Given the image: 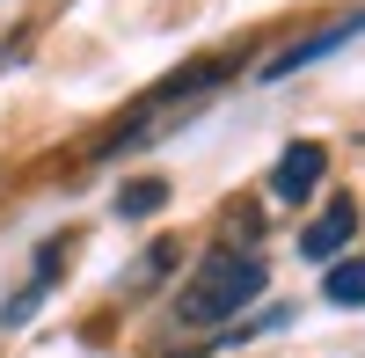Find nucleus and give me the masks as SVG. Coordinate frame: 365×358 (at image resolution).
<instances>
[{"instance_id": "obj_1", "label": "nucleus", "mask_w": 365, "mask_h": 358, "mask_svg": "<svg viewBox=\"0 0 365 358\" xmlns=\"http://www.w3.org/2000/svg\"><path fill=\"white\" fill-rule=\"evenodd\" d=\"M263 256H241V249H212L190 278H182V292H175V314L190 322V329H212V322H234L241 307L263 292Z\"/></svg>"}, {"instance_id": "obj_4", "label": "nucleus", "mask_w": 365, "mask_h": 358, "mask_svg": "<svg viewBox=\"0 0 365 358\" xmlns=\"http://www.w3.org/2000/svg\"><path fill=\"white\" fill-rule=\"evenodd\" d=\"M358 29H365V8H358V15H344L336 29H322V37H307V44H292V51H278V58H270V66H263V81H285V73H299V66H314V58H329L336 44H351Z\"/></svg>"}, {"instance_id": "obj_2", "label": "nucleus", "mask_w": 365, "mask_h": 358, "mask_svg": "<svg viewBox=\"0 0 365 358\" xmlns=\"http://www.w3.org/2000/svg\"><path fill=\"white\" fill-rule=\"evenodd\" d=\"M322 175H329V154H322L314 139H299V146H285V154H278V168H270V190H278L285 205H299V198L322 183Z\"/></svg>"}, {"instance_id": "obj_6", "label": "nucleus", "mask_w": 365, "mask_h": 358, "mask_svg": "<svg viewBox=\"0 0 365 358\" xmlns=\"http://www.w3.org/2000/svg\"><path fill=\"white\" fill-rule=\"evenodd\" d=\"M322 300H329V307H365V263H329Z\"/></svg>"}, {"instance_id": "obj_3", "label": "nucleus", "mask_w": 365, "mask_h": 358, "mask_svg": "<svg viewBox=\"0 0 365 358\" xmlns=\"http://www.w3.org/2000/svg\"><path fill=\"white\" fill-rule=\"evenodd\" d=\"M351 234H358V205H351V198H336L314 227H299V256H307V263H336V249L351 242Z\"/></svg>"}, {"instance_id": "obj_5", "label": "nucleus", "mask_w": 365, "mask_h": 358, "mask_svg": "<svg viewBox=\"0 0 365 358\" xmlns=\"http://www.w3.org/2000/svg\"><path fill=\"white\" fill-rule=\"evenodd\" d=\"M161 205H168V183H161V175H139V183L117 190V220H154Z\"/></svg>"}]
</instances>
